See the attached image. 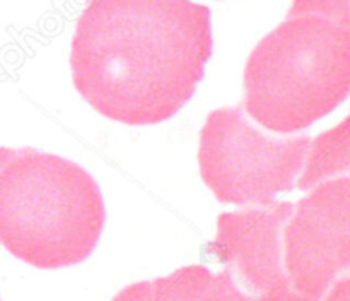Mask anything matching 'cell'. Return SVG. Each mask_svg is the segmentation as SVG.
I'll use <instances>...</instances> for the list:
<instances>
[{"mask_svg": "<svg viewBox=\"0 0 350 301\" xmlns=\"http://www.w3.org/2000/svg\"><path fill=\"white\" fill-rule=\"evenodd\" d=\"M212 51L204 3L89 0L72 38V79L106 118L154 125L190 101Z\"/></svg>", "mask_w": 350, "mask_h": 301, "instance_id": "obj_1", "label": "cell"}, {"mask_svg": "<svg viewBox=\"0 0 350 301\" xmlns=\"http://www.w3.org/2000/svg\"><path fill=\"white\" fill-rule=\"evenodd\" d=\"M349 118L314 140H310L297 187L301 190H311L323 181L349 174Z\"/></svg>", "mask_w": 350, "mask_h": 301, "instance_id": "obj_8", "label": "cell"}, {"mask_svg": "<svg viewBox=\"0 0 350 301\" xmlns=\"http://www.w3.org/2000/svg\"><path fill=\"white\" fill-rule=\"evenodd\" d=\"M106 221L94 178L65 157L0 147V245L38 269L81 263Z\"/></svg>", "mask_w": 350, "mask_h": 301, "instance_id": "obj_3", "label": "cell"}, {"mask_svg": "<svg viewBox=\"0 0 350 301\" xmlns=\"http://www.w3.org/2000/svg\"><path fill=\"white\" fill-rule=\"evenodd\" d=\"M0 301H2V300H0Z\"/></svg>", "mask_w": 350, "mask_h": 301, "instance_id": "obj_9", "label": "cell"}, {"mask_svg": "<svg viewBox=\"0 0 350 301\" xmlns=\"http://www.w3.org/2000/svg\"><path fill=\"white\" fill-rule=\"evenodd\" d=\"M293 211V202H273L219 215L208 252L248 301H301L284 269L282 229Z\"/></svg>", "mask_w": 350, "mask_h": 301, "instance_id": "obj_6", "label": "cell"}, {"mask_svg": "<svg viewBox=\"0 0 350 301\" xmlns=\"http://www.w3.org/2000/svg\"><path fill=\"white\" fill-rule=\"evenodd\" d=\"M310 140L258 129L241 105L214 109L200 135L202 180L222 204L265 207L294 188Z\"/></svg>", "mask_w": 350, "mask_h": 301, "instance_id": "obj_4", "label": "cell"}, {"mask_svg": "<svg viewBox=\"0 0 350 301\" xmlns=\"http://www.w3.org/2000/svg\"><path fill=\"white\" fill-rule=\"evenodd\" d=\"M284 269L301 301H321L350 267V178L323 181L294 204L282 229Z\"/></svg>", "mask_w": 350, "mask_h": 301, "instance_id": "obj_5", "label": "cell"}, {"mask_svg": "<svg viewBox=\"0 0 350 301\" xmlns=\"http://www.w3.org/2000/svg\"><path fill=\"white\" fill-rule=\"evenodd\" d=\"M111 301H248L228 270L204 265L180 267L170 276L123 287Z\"/></svg>", "mask_w": 350, "mask_h": 301, "instance_id": "obj_7", "label": "cell"}, {"mask_svg": "<svg viewBox=\"0 0 350 301\" xmlns=\"http://www.w3.org/2000/svg\"><path fill=\"white\" fill-rule=\"evenodd\" d=\"M350 91L349 0H294L245 68L250 118L273 133L303 132Z\"/></svg>", "mask_w": 350, "mask_h": 301, "instance_id": "obj_2", "label": "cell"}]
</instances>
